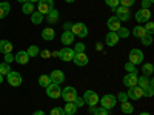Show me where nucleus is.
<instances>
[{
    "mask_svg": "<svg viewBox=\"0 0 154 115\" xmlns=\"http://www.w3.org/2000/svg\"><path fill=\"white\" fill-rule=\"evenodd\" d=\"M71 32L74 34V37H79V38H85L88 35V28L86 25L82 22H75L71 25Z\"/></svg>",
    "mask_w": 154,
    "mask_h": 115,
    "instance_id": "1",
    "label": "nucleus"
},
{
    "mask_svg": "<svg viewBox=\"0 0 154 115\" xmlns=\"http://www.w3.org/2000/svg\"><path fill=\"white\" fill-rule=\"evenodd\" d=\"M66 103H74V100L77 98V91L72 86H66L65 89H62V95H60Z\"/></svg>",
    "mask_w": 154,
    "mask_h": 115,
    "instance_id": "2",
    "label": "nucleus"
},
{
    "mask_svg": "<svg viewBox=\"0 0 154 115\" xmlns=\"http://www.w3.org/2000/svg\"><path fill=\"white\" fill-rule=\"evenodd\" d=\"M53 8H54V2H53V0H38V2H37V11L40 12L42 16H46Z\"/></svg>",
    "mask_w": 154,
    "mask_h": 115,
    "instance_id": "3",
    "label": "nucleus"
},
{
    "mask_svg": "<svg viewBox=\"0 0 154 115\" xmlns=\"http://www.w3.org/2000/svg\"><path fill=\"white\" fill-rule=\"evenodd\" d=\"M99 101H100L102 108H105L106 111H109V109H112V108L116 106V103H117V98H116L114 95H111V94H106V95L102 97Z\"/></svg>",
    "mask_w": 154,
    "mask_h": 115,
    "instance_id": "4",
    "label": "nucleus"
},
{
    "mask_svg": "<svg viewBox=\"0 0 154 115\" xmlns=\"http://www.w3.org/2000/svg\"><path fill=\"white\" fill-rule=\"evenodd\" d=\"M114 12H116V17H117L120 22H128L131 19V12L126 6H117L114 9Z\"/></svg>",
    "mask_w": 154,
    "mask_h": 115,
    "instance_id": "5",
    "label": "nucleus"
},
{
    "mask_svg": "<svg viewBox=\"0 0 154 115\" xmlns=\"http://www.w3.org/2000/svg\"><path fill=\"white\" fill-rule=\"evenodd\" d=\"M126 95H128V100H133V101L140 100V98L143 97V89H142V87H139V86L128 87V92H126Z\"/></svg>",
    "mask_w": 154,
    "mask_h": 115,
    "instance_id": "6",
    "label": "nucleus"
},
{
    "mask_svg": "<svg viewBox=\"0 0 154 115\" xmlns=\"http://www.w3.org/2000/svg\"><path fill=\"white\" fill-rule=\"evenodd\" d=\"M99 95L94 92V91H86L85 94H83V101L88 105V106H97V103H99Z\"/></svg>",
    "mask_w": 154,
    "mask_h": 115,
    "instance_id": "7",
    "label": "nucleus"
},
{
    "mask_svg": "<svg viewBox=\"0 0 154 115\" xmlns=\"http://www.w3.org/2000/svg\"><path fill=\"white\" fill-rule=\"evenodd\" d=\"M74 49L72 48H69V46H65V48H62L59 52H57V55L60 57V60H63V61H71L72 58H74Z\"/></svg>",
    "mask_w": 154,
    "mask_h": 115,
    "instance_id": "8",
    "label": "nucleus"
},
{
    "mask_svg": "<svg viewBox=\"0 0 154 115\" xmlns=\"http://www.w3.org/2000/svg\"><path fill=\"white\" fill-rule=\"evenodd\" d=\"M130 63L133 65H140L143 63V52L140 49H131L130 51Z\"/></svg>",
    "mask_w": 154,
    "mask_h": 115,
    "instance_id": "9",
    "label": "nucleus"
},
{
    "mask_svg": "<svg viewBox=\"0 0 154 115\" xmlns=\"http://www.w3.org/2000/svg\"><path fill=\"white\" fill-rule=\"evenodd\" d=\"M6 78H8V83L11 86H14V87L22 84V75L17 71H9V74L6 75Z\"/></svg>",
    "mask_w": 154,
    "mask_h": 115,
    "instance_id": "10",
    "label": "nucleus"
},
{
    "mask_svg": "<svg viewBox=\"0 0 154 115\" xmlns=\"http://www.w3.org/2000/svg\"><path fill=\"white\" fill-rule=\"evenodd\" d=\"M46 94H48L49 98H59V97L62 95V87H60V84L51 83V84L46 87Z\"/></svg>",
    "mask_w": 154,
    "mask_h": 115,
    "instance_id": "11",
    "label": "nucleus"
},
{
    "mask_svg": "<svg viewBox=\"0 0 154 115\" xmlns=\"http://www.w3.org/2000/svg\"><path fill=\"white\" fill-rule=\"evenodd\" d=\"M134 19H136V22H139V23L149 22V19H151V11H149V9H139V11L136 12Z\"/></svg>",
    "mask_w": 154,
    "mask_h": 115,
    "instance_id": "12",
    "label": "nucleus"
},
{
    "mask_svg": "<svg viewBox=\"0 0 154 115\" xmlns=\"http://www.w3.org/2000/svg\"><path fill=\"white\" fill-rule=\"evenodd\" d=\"M49 78H51V81H53V83L60 84V83L65 81V74H63V71H60V69H54V71H51Z\"/></svg>",
    "mask_w": 154,
    "mask_h": 115,
    "instance_id": "13",
    "label": "nucleus"
},
{
    "mask_svg": "<svg viewBox=\"0 0 154 115\" xmlns=\"http://www.w3.org/2000/svg\"><path fill=\"white\" fill-rule=\"evenodd\" d=\"M72 61L75 63V66H86L88 65V55L85 54V52H75L74 54V58H72Z\"/></svg>",
    "mask_w": 154,
    "mask_h": 115,
    "instance_id": "14",
    "label": "nucleus"
},
{
    "mask_svg": "<svg viewBox=\"0 0 154 115\" xmlns=\"http://www.w3.org/2000/svg\"><path fill=\"white\" fill-rule=\"evenodd\" d=\"M106 25H108V29L111 31V32H117L119 29H120V20L116 17V16H112V17H109L108 19V22H106Z\"/></svg>",
    "mask_w": 154,
    "mask_h": 115,
    "instance_id": "15",
    "label": "nucleus"
},
{
    "mask_svg": "<svg viewBox=\"0 0 154 115\" xmlns=\"http://www.w3.org/2000/svg\"><path fill=\"white\" fill-rule=\"evenodd\" d=\"M14 61H17L19 65H26L29 61V55L26 51H19V52L14 55Z\"/></svg>",
    "mask_w": 154,
    "mask_h": 115,
    "instance_id": "16",
    "label": "nucleus"
},
{
    "mask_svg": "<svg viewBox=\"0 0 154 115\" xmlns=\"http://www.w3.org/2000/svg\"><path fill=\"white\" fill-rule=\"evenodd\" d=\"M74 34L71 32V31H63V34H62V37H60V40H62V43L65 45V46H71L72 43H74Z\"/></svg>",
    "mask_w": 154,
    "mask_h": 115,
    "instance_id": "17",
    "label": "nucleus"
},
{
    "mask_svg": "<svg viewBox=\"0 0 154 115\" xmlns=\"http://www.w3.org/2000/svg\"><path fill=\"white\" fill-rule=\"evenodd\" d=\"M119 40H120V38H119L117 32H111V31H109V32L106 34V37H105V43H106V46H116Z\"/></svg>",
    "mask_w": 154,
    "mask_h": 115,
    "instance_id": "18",
    "label": "nucleus"
},
{
    "mask_svg": "<svg viewBox=\"0 0 154 115\" xmlns=\"http://www.w3.org/2000/svg\"><path fill=\"white\" fill-rule=\"evenodd\" d=\"M137 77L139 75H134V74H126L123 77V84L126 87H133V86H137Z\"/></svg>",
    "mask_w": 154,
    "mask_h": 115,
    "instance_id": "19",
    "label": "nucleus"
},
{
    "mask_svg": "<svg viewBox=\"0 0 154 115\" xmlns=\"http://www.w3.org/2000/svg\"><path fill=\"white\" fill-rule=\"evenodd\" d=\"M46 22L49 25H54V23H59V11L57 9H51L48 14H46Z\"/></svg>",
    "mask_w": 154,
    "mask_h": 115,
    "instance_id": "20",
    "label": "nucleus"
},
{
    "mask_svg": "<svg viewBox=\"0 0 154 115\" xmlns=\"http://www.w3.org/2000/svg\"><path fill=\"white\" fill-rule=\"evenodd\" d=\"M54 37H56V31L53 28H45L42 31V38L45 42H51V40H54Z\"/></svg>",
    "mask_w": 154,
    "mask_h": 115,
    "instance_id": "21",
    "label": "nucleus"
},
{
    "mask_svg": "<svg viewBox=\"0 0 154 115\" xmlns=\"http://www.w3.org/2000/svg\"><path fill=\"white\" fill-rule=\"evenodd\" d=\"M12 51V43L9 40H0V52L2 54H9Z\"/></svg>",
    "mask_w": 154,
    "mask_h": 115,
    "instance_id": "22",
    "label": "nucleus"
},
{
    "mask_svg": "<svg viewBox=\"0 0 154 115\" xmlns=\"http://www.w3.org/2000/svg\"><path fill=\"white\" fill-rule=\"evenodd\" d=\"M11 11V5L8 2H2L0 3V19H5Z\"/></svg>",
    "mask_w": 154,
    "mask_h": 115,
    "instance_id": "23",
    "label": "nucleus"
},
{
    "mask_svg": "<svg viewBox=\"0 0 154 115\" xmlns=\"http://www.w3.org/2000/svg\"><path fill=\"white\" fill-rule=\"evenodd\" d=\"M152 72H154L152 63H145V65L142 66V75H145V77H151Z\"/></svg>",
    "mask_w": 154,
    "mask_h": 115,
    "instance_id": "24",
    "label": "nucleus"
},
{
    "mask_svg": "<svg viewBox=\"0 0 154 115\" xmlns=\"http://www.w3.org/2000/svg\"><path fill=\"white\" fill-rule=\"evenodd\" d=\"M77 108L74 103H66L65 106H63V111H65V115H74L75 112H77Z\"/></svg>",
    "mask_w": 154,
    "mask_h": 115,
    "instance_id": "25",
    "label": "nucleus"
},
{
    "mask_svg": "<svg viewBox=\"0 0 154 115\" xmlns=\"http://www.w3.org/2000/svg\"><path fill=\"white\" fill-rule=\"evenodd\" d=\"M145 34H146V31H145V28L142 26V25H137V26H134V29H133V35H134V37L142 38Z\"/></svg>",
    "mask_w": 154,
    "mask_h": 115,
    "instance_id": "26",
    "label": "nucleus"
},
{
    "mask_svg": "<svg viewBox=\"0 0 154 115\" xmlns=\"http://www.w3.org/2000/svg\"><path fill=\"white\" fill-rule=\"evenodd\" d=\"M148 84H149V77H145V75L137 77V86L139 87L145 89V87H148Z\"/></svg>",
    "mask_w": 154,
    "mask_h": 115,
    "instance_id": "27",
    "label": "nucleus"
},
{
    "mask_svg": "<svg viewBox=\"0 0 154 115\" xmlns=\"http://www.w3.org/2000/svg\"><path fill=\"white\" fill-rule=\"evenodd\" d=\"M22 11H23V14H32L34 12V3H31V2H25L23 5H22Z\"/></svg>",
    "mask_w": 154,
    "mask_h": 115,
    "instance_id": "28",
    "label": "nucleus"
},
{
    "mask_svg": "<svg viewBox=\"0 0 154 115\" xmlns=\"http://www.w3.org/2000/svg\"><path fill=\"white\" fill-rule=\"evenodd\" d=\"M31 22H32L34 25H40V23L43 22V16H42L38 11H34L32 14H31Z\"/></svg>",
    "mask_w": 154,
    "mask_h": 115,
    "instance_id": "29",
    "label": "nucleus"
},
{
    "mask_svg": "<svg viewBox=\"0 0 154 115\" xmlns=\"http://www.w3.org/2000/svg\"><path fill=\"white\" fill-rule=\"evenodd\" d=\"M154 95V81L149 78V84H148V87H145L143 89V97H152Z\"/></svg>",
    "mask_w": 154,
    "mask_h": 115,
    "instance_id": "30",
    "label": "nucleus"
},
{
    "mask_svg": "<svg viewBox=\"0 0 154 115\" xmlns=\"http://www.w3.org/2000/svg\"><path fill=\"white\" fill-rule=\"evenodd\" d=\"M120 109H122V112L123 114H133L134 112V106L130 103V101H125V103H122V106H120Z\"/></svg>",
    "mask_w": 154,
    "mask_h": 115,
    "instance_id": "31",
    "label": "nucleus"
},
{
    "mask_svg": "<svg viewBox=\"0 0 154 115\" xmlns=\"http://www.w3.org/2000/svg\"><path fill=\"white\" fill-rule=\"evenodd\" d=\"M51 83H53V81H51L49 75H40V77H38V84H40L42 87H48Z\"/></svg>",
    "mask_w": 154,
    "mask_h": 115,
    "instance_id": "32",
    "label": "nucleus"
},
{
    "mask_svg": "<svg viewBox=\"0 0 154 115\" xmlns=\"http://www.w3.org/2000/svg\"><path fill=\"white\" fill-rule=\"evenodd\" d=\"M28 55H29V58H34V57H37L38 54H40V49H38V46H35V45H32V46H29L28 48Z\"/></svg>",
    "mask_w": 154,
    "mask_h": 115,
    "instance_id": "33",
    "label": "nucleus"
},
{
    "mask_svg": "<svg viewBox=\"0 0 154 115\" xmlns=\"http://www.w3.org/2000/svg\"><path fill=\"white\" fill-rule=\"evenodd\" d=\"M125 71H128V74H134V75H139V71L136 68V65H133V63L128 61L125 65Z\"/></svg>",
    "mask_w": 154,
    "mask_h": 115,
    "instance_id": "34",
    "label": "nucleus"
},
{
    "mask_svg": "<svg viewBox=\"0 0 154 115\" xmlns=\"http://www.w3.org/2000/svg\"><path fill=\"white\" fill-rule=\"evenodd\" d=\"M9 71H12L11 66H9V63H5V61L0 63V74H2V75H8Z\"/></svg>",
    "mask_w": 154,
    "mask_h": 115,
    "instance_id": "35",
    "label": "nucleus"
},
{
    "mask_svg": "<svg viewBox=\"0 0 154 115\" xmlns=\"http://www.w3.org/2000/svg\"><path fill=\"white\" fill-rule=\"evenodd\" d=\"M130 29L128 28H123V26H120V29L117 31V35H119V38H128L130 37Z\"/></svg>",
    "mask_w": 154,
    "mask_h": 115,
    "instance_id": "36",
    "label": "nucleus"
},
{
    "mask_svg": "<svg viewBox=\"0 0 154 115\" xmlns=\"http://www.w3.org/2000/svg\"><path fill=\"white\" fill-rule=\"evenodd\" d=\"M140 40H142V45L143 46H151L152 45V35L151 34H145L142 38H140Z\"/></svg>",
    "mask_w": 154,
    "mask_h": 115,
    "instance_id": "37",
    "label": "nucleus"
},
{
    "mask_svg": "<svg viewBox=\"0 0 154 115\" xmlns=\"http://www.w3.org/2000/svg\"><path fill=\"white\" fill-rule=\"evenodd\" d=\"M49 115H65V111H63V108L57 106V108H53V109H51Z\"/></svg>",
    "mask_w": 154,
    "mask_h": 115,
    "instance_id": "38",
    "label": "nucleus"
},
{
    "mask_svg": "<svg viewBox=\"0 0 154 115\" xmlns=\"http://www.w3.org/2000/svg\"><path fill=\"white\" fill-rule=\"evenodd\" d=\"M136 3V0H119V5L120 6H126V8H130Z\"/></svg>",
    "mask_w": 154,
    "mask_h": 115,
    "instance_id": "39",
    "label": "nucleus"
},
{
    "mask_svg": "<svg viewBox=\"0 0 154 115\" xmlns=\"http://www.w3.org/2000/svg\"><path fill=\"white\" fill-rule=\"evenodd\" d=\"M143 28H145L146 34H151V35H152V32H154V25H152V22H146Z\"/></svg>",
    "mask_w": 154,
    "mask_h": 115,
    "instance_id": "40",
    "label": "nucleus"
},
{
    "mask_svg": "<svg viewBox=\"0 0 154 115\" xmlns=\"http://www.w3.org/2000/svg\"><path fill=\"white\" fill-rule=\"evenodd\" d=\"M105 3H106V5H108V6L112 9V11H114L116 8L119 6V0H105Z\"/></svg>",
    "mask_w": 154,
    "mask_h": 115,
    "instance_id": "41",
    "label": "nucleus"
},
{
    "mask_svg": "<svg viewBox=\"0 0 154 115\" xmlns=\"http://www.w3.org/2000/svg\"><path fill=\"white\" fill-rule=\"evenodd\" d=\"M85 49H86V46L83 43H77L74 46V52H85Z\"/></svg>",
    "mask_w": 154,
    "mask_h": 115,
    "instance_id": "42",
    "label": "nucleus"
},
{
    "mask_svg": "<svg viewBox=\"0 0 154 115\" xmlns=\"http://www.w3.org/2000/svg\"><path fill=\"white\" fill-rule=\"evenodd\" d=\"M93 114H94V115H108V111H106L105 108H97V109H94Z\"/></svg>",
    "mask_w": 154,
    "mask_h": 115,
    "instance_id": "43",
    "label": "nucleus"
},
{
    "mask_svg": "<svg viewBox=\"0 0 154 115\" xmlns=\"http://www.w3.org/2000/svg\"><path fill=\"white\" fill-rule=\"evenodd\" d=\"M117 100L120 101V103H125V101H128V95H126V92H119V94H117Z\"/></svg>",
    "mask_w": 154,
    "mask_h": 115,
    "instance_id": "44",
    "label": "nucleus"
},
{
    "mask_svg": "<svg viewBox=\"0 0 154 115\" xmlns=\"http://www.w3.org/2000/svg\"><path fill=\"white\" fill-rule=\"evenodd\" d=\"M74 105H75L77 108H82V106L85 105V101H83V97H79V95H77V98L74 100Z\"/></svg>",
    "mask_w": 154,
    "mask_h": 115,
    "instance_id": "45",
    "label": "nucleus"
},
{
    "mask_svg": "<svg viewBox=\"0 0 154 115\" xmlns=\"http://www.w3.org/2000/svg\"><path fill=\"white\" fill-rule=\"evenodd\" d=\"M3 55H5V57H3V58H5V63H11V61H14V55H12L11 52H9V54H3Z\"/></svg>",
    "mask_w": 154,
    "mask_h": 115,
    "instance_id": "46",
    "label": "nucleus"
},
{
    "mask_svg": "<svg viewBox=\"0 0 154 115\" xmlns=\"http://www.w3.org/2000/svg\"><path fill=\"white\" fill-rule=\"evenodd\" d=\"M151 2H149V0H142V9H149L151 8Z\"/></svg>",
    "mask_w": 154,
    "mask_h": 115,
    "instance_id": "47",
    "label": "nucleus"
},
{
    "mask_svg": "<svg viewBox=\"0 0 154 115\" xmlns=\"http://www.w3.org/2000/svg\"><path fill=\"white\" fill-rule=\"evenodd\" d=\"M38 55H42L43 58H49V55H51V52H49V51H46V49H45V51H42V52H40V54H38Z\"/></svg>",
    "mask_w": 154,
    "mask_h": 115,
    "instance_id": "48",
    "label": "nucleus"
},
{
    "mask_svg": "<svg viewBox=\"0 0 154 115\" xmlns=\"http://www.w3.org/2000/svg\"><path fill=\"white\" fill-rule=\"evenodd\" d=\"M63 28H65V31H71V23H65Z\"/></svg>",
    "mask_w": 154,
    "mask_h": 115,
    "instance_id": "49",
    "label": "nucleus"
},
{
    "mask_svg": "<svg viewBox=\"0 0 154 115\" xmlns=\"http://www.w3.org/2000/svg\"><path fill=\"white\" fill-rule=\"evenodd\" d=\"M32 115H45V112H43V111H35Z\"/></svg>",
    "mask_w": 154,
    "mask_h": 115,
    "instance_id": "50",
    "label": "nucleus"
},
{
    "mask_svg": "<svg viewBox=\"0 0 154 115\" xmlns=\"http://www.w3.org/2000/svg\"><path fill=\"white\" fill-rule=\"evenodd\" d=\"M2 83H3V75L0 74V84H2Z\"/></svg>",
    "mask_w": 154,
    "mask_h": 115,
    "instance_id": "51",
    "label": "nucleus"
},
{
    "mask_svg": "<svg viewBox=\"0 0 154 115\" xmlns=\"http://www.w3.org/2000/svg\"><path fill=\"white\" fill-rule=\"evenodd\" d=\"M17 2H19V3H22V5H23V3H25V2H28V0H17Z\"/></svg>",
    "mask_w": 154,
    "mask_h": 115,
    "instance_id": "52",
    "label": "nucleus"
},
{
    "mask_svg": "<svg viewBox=\"0 0 154 115\" xmlns=\"http://www.w3.org/2000/svg\"><path fill=\"white\" fill-rule=\"evenodd\" d=\"M139 115H151V114H148V112H140Z\"/></svg>",
    "mask_w": 154,
    "mask_h": 115,
    "instance_id": "53",
    "label": "nucleus"
},
{
    "mask_svg": "<svg viewBox=\"0 0 154 115\" xmlns=\"http://www.w3.org/2000/svg\"><path fill=\"white\" fill-rule=\"evenodd\" d=\"M65 2H66V3H74L75 0H65Z\"/></svg>",
    "mask_w": 154,
    "mask_h": 115,
    "instance_id": "54",
    "label": "nucleus"
},
{
    "mask_svg": "<svg viewBox=\"0 0 154 115\" xmlns=\"http://www.w3.org/2000/svg\"><path fill=\"white\" fill-rule=\"evenodd\" d=\"M28 2H31V3H37L38 0H28Z\"/></svg>",
    "mask_w": 154,
    "mask_h": 115,
    "instance_id": "55",
    "label": "nucleus"
},
{
    "mask_svg": "<svg viewBox=\"0 0 154 115\" xmlns=\"http://www.w3.org/2000/svg\"><path fill=\"white\" fill-rule=\"evenodd\" d=\"M149 2H151V3H152V2H154V0H149Z\"/></svg>",
    "mask_w": 154,
    "mask_h": 115,
    "instance_id": "56",
    "label": "nucleus"
},
{
    "mask_svg": "<svg viewBox=\"0 0 154 115\" xmlns=\"http://www.w3.org/2000/svg\"><path fill=\"white\" fill-rule=\"evenodd\" d=\"M3 2H8V0H3Z\"/></svg>",
    "mask_w": 154,
    "mask_h": 115,
    "instance_id": "57",
    "label": "nucleus"
}]
</instances>
